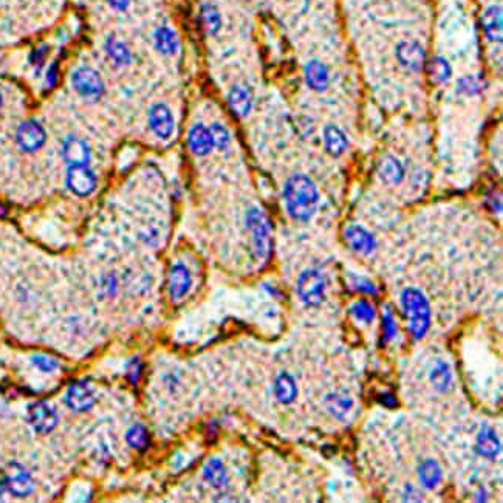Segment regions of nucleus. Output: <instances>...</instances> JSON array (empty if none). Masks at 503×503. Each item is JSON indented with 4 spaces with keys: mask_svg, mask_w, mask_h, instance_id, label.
<instances>
[{
    "mask_svg": "<svg viewBox=\"0 0 503 503\" xmlns=\"http://www.w3.org/2000/svg\"><path fill=\"white\" fill-rule=\"evenodd\" d=\"M284 201L290 216L299 222H308L318 209L319 191L314 181L305 174H294L287 180Z\"/></svg>",
    "mask_w": 503,
    "mask_h": 503,
    "instance_id": "obj_1",
    "label": "nucleus"
},
{
    "mask_svg": "<svg viewBox=\"0 0 503 503\" xmlns=\"http://www.w3.org/2000/svg\"><path fill=\"white\" fill-rule=\"evenodd\" d=\"M401 305L409 319V330L415 339H421L431 325V307L424 293L409 287L401 293Z\"/></svg>",
    "mask_w": 503,
    "mask_h": 503,
    "instance_id": "obj_2",
    "label": "nucleus"
},
{
    "mask_svg": "<svg viewBox=\"0 0 503 503\" xmlns=\"http://www.w3.org/2000/svg\"><path fill=\"white\" fill-rule=\"evenodd\" d=\"M247 225L253 236L256 254L259 259H267L271 253V226L265 214L257 207L249 209L247 214Z\"/></svg>",
    "mask_w": 503,
    "mask_h": 503,
    "instance_id": "obj_3",
    "label": "nucleus"
},
{
    "mask_svg": "<svg viewBox=\"0 0 503 503\" xmlns=\"http://www.w3.org/2000/svg\"><path fill=\"white\" fill-rule=\"evenodd\" d=\"M325 287V276L316 268H308L299 276L296 290L304 304L319 305L324 300Z\"/></svg>",
    "mask_w": 503,
    "mask_h": 503,
    "instance_id": "obj_4",
    "label": "nucleus"
},
{
    "mask_svg": "<svg viewBox=\"0 0 503 503\" xmlns=\"http://www.w3.org/2000/svg\"><path fill=\"white\" fill-rule=\"evenodd\" d=\"M72 85L81 96L89 101H98L104 93L103 78L89 65H81L72 73Z\"/></svg>",
    "mask_w": 503,
    "mask_h": 503,
    "instance_id": "obj_5",
    "label": "nucleus"
},
{
    "mask_svg": "<svg viewBox=\"0 0 503 503\" xmlns=\"http://www.w3.org/2000/svg\"><path fill=\"white\" fill-rule=\"evenodd\" d=\"M395 53H397V59L401 67L413 73L420 72L427 61L424 48L418 41H401Z\"/></svg>",
    "mask_w": 503,
    "mask_h": 503,
    "instance_id": "obj_6",
    "label": "nucleus"
},
{
    "mask_svg": "<svg viewBox=\"0 0 503 503\" xmlns=\"http://www.w3.org/2000/svg\"><path fill=\"white\" fill-rule=\"evenodd\" d=\"M344 240L351 251L361 256L372 254L376 248L373 234L361 225H349L344 229Z\"/></svg>",
    "mask_w": 503,
    "mask_h": 503,
    "instance_id": "obj_7",
    "label": "nucleus"
},
{
    "mask_svg": "<svg viewBox=\"0 0 503 503\" xmlns=\"http://www.w3.org/2000/svg\"><path fill=\"white\" fill-rule=\"evenodd\" d=\"M149 125L154 134L161 138V140L171 138L175 130V119L171 109L161 103L154 104L149 110Z\"/></svg>",
    "mask_w": 503,
    "mask_h": 503,
    "instance_id": "obj_8",
    "label": "nucleus"
},
{
    "mask_svg": "<svg viewBox=\"0 0 503 503\" xmlns=\"http://www.w3.org/2000/svg\"><path fill=\"white\" fill-rule=\"evenodd\" d=\"M67 186L76 196H89L96 187V175L87 165L70 166L67 172Z\"/></svg>",
    "mask_w": 503,
    "mask_h": 503,
    "instance_id": "obj_9",
    "label": "nucleus"
},
{
    "mask_svg": "<svg viewBox=\"0 0 503 503\" xmlns=\"http://www.w3.org/2000/svg\"><path fill=\"white\" fill-rule=\"evenodd\" d=\"M16 140L21 149L27 150V152H36L37 149L43 146L47 135L39 123L34 121V119H28V121L19 125Z\"/></svg>",
    "mask_w": 503,
    "mask_h": 503,
    "instance_id": "obj_10",
    "label": "nucleus"
},
{
    "mask_svg": "<svg viewBox=\"0 0 503 503\" xmlns=\"http://www.w3.org/2000/svg\"><path fill=\"white\" fill-rule=\"evenodd\" d=\"M3 486L8 489L11 494L17 495V497H25L31 491H33L34 483L31 475L19 464H10L3 474Z\"/></svg>",
    "mask_w": 503,
    "mask_h": 503,
    "instance_id": "obj_11",
    "label": "nucleus"
},
{
    "mask_svg": "<svg viewBox=\"0 0 503 503\" xmlns=\"http://www.w3.org/2000/svg\"><path fill=\"white\" fill-rule=\"evenodd\" d=\"M28 421L37 432L47 433L58 424V413L45 401H37L28 407Z\"/></svg>",
    "mask_w": 503,
    "mask_h": 503,
    "instance_id": "obj_12",
    "label": "nucleus"
},
{
    "mask_svg": "<svg viewBox=\"0 0 503 503\" xmlns=\"http://www.w3.org/2000/svg\"><path fill=\"white\" fill-rule=\"evenodd\" d=\"M304 76H305V83L308 85V89L310 90L318 92V93L329 90L331 74H330V68L327 67L324 62H320L318 59L307 62Z\"/></svg>",
    "mask_w": 503,
    "mask_h": 503,
    "instance_id": "obj_13",
    "label": "nucleus"
},
{
    "mask_svg": "<svg viewBox=\"0 0 503 503\" xmlns=\"http://www.w3.org/2000/svg\"><path fill=\"white\" fill-rule=\"evenodd\" d=\"M376 174H378L382 183L387 186H395L400 185L402 178H404V166H402L398 156L384 154L380 158L378 166H376Z\"/></svg>",
    "mask_w": 503,
    "mask_h": 503,
    "instance_id": "obj_14",
    "label": "nucleus"
},
{
    "mask_svg": "<svg viewBox=\"0 0 503 503\" xmlns=\"http://www.w3.org/2000/svg\"><path fill=\"white\" fill-rule=\"evenodd\" d=\"M65 402L68 407L76 412L89 411L95 404V393H93L90 386L85 384V382H73L65 393Z\"/></svg>",
    "mask_w": 503,
    "mask_h": 503,
    "instance_id": "obj_15",
    "label": "nucleus"
},
{
    "mask_svg": "<svg viewBox=\"0 0 503 503\" xmlns=\"http://www.w3.org/2000/svg\"><path fill=\"white\" fill-rule=\"evenodd\" d=\"M187 146L191 152L198 156H205L214 149V140L209 127L205 124L196 123L187 132Z\"/></svg>",
    "mask_w": 503,
    "mask_h": 503,
    "instance_id": "obj_16",
    "label": "nucleus"
},
{
    "mask_svg": "<svg viewBox=\"0 0 503 503\" xmlns=\"http://www.w3.org/2000/svg\"><path fill=\"white\" fill-rule=\"evenodd\" d=\"M228 104L231 107V110L234 112V115H237L238 118L248 116L251 110H253L254 104L253 92L243 84L232 85L228 93Z\"/></svg>",
    "mask_w": 503,
    "mask_h": 503,
    "instance_id": "obj_17",
    "label": "nucleus"
},
{
    "mask_svg": "<svg viewBox=\"0 0 503 503\" xmlns=\"http://www.w3.org/2000/svg\"><path fill=\"white\" fill-rule=\"evenodd\" d=\"M64 158L70 166L87 165L90 161V147L84 140L78 136H68L62 147Z\"/></svg>",
    "mask_w": 503,
    "mask_h": 503,
    "instance_id": "obj_18",
    "label": "nucleus"
},
{
    "mask_svg": "<svg viewBox=\"0 0 503 503\" xmlns=\"http://www.w3.org/2000/svg\"><path fill=\"white\" fill-rule=\"evenodd\" d=\"M192 278L189 269L183 263H175L169 273V294L172 299H181L189 291Z\"/></svg>",
    "mask_w": 503,
    "mask_h": 503,
    "instance_id": "obj_19",
    "label": "nucleus"
},
{
    "mask_svg": "<svg viewBox=\"0 0 503 503\" xmlns=\"http://www.w3.org/2000/svg\"><path fill=\"white\" fill-rule=\"evenodd\" d=\"M324 147L333 156L342 155L349 147V138L342 129L335 124H327L322 132Z\"/></svg>",
    "mask_w": 503,
    "mask_h": 503,
    "instance_id": "obj_20",
    "label": "nucleus"
},
{
    "mask_svg": "<svg viewBox=\"0 0 503 503\" xmlns=\"http://www.w3.org/2000/svg\"><path fill=\"white\" fill-rule=\"evenodd\" d=\"M482 27L489 41L502 42V10L500 6H489L482 16Z\"/></svg>",
    "mask_w": 503,
    "mask_h": 503,
    "instance_id": "obj_21",
    "label": "nucleus"
},
{
    "mask_svg": "<svg viewBox=\"0 0 503 503\" xmlns=\"http://www.w3.org/2000/svg\"><path fill=\"white\" fill-rule=\"evenodd\" d=\"M104 48H105L107 56H109V59L115 65L123 67V65H129L132 62L130 48L127 47V43L123 42L121 39H118V37H115V36L107 37Z\"/></svg>",
    "mask_w": 503,
    "mask_h": 503,
    "instance_id": "obj_22",
    "label": "nucleus"
},
{
    "mask_svg": "<svg viewBox=\"0 0 503 503\" xmlns=\"http://www.w3.org/2000/svg\"><path fill=\"white\" fill-rule=\"evenodd\" d=\"M424 67L427 76L433 84H446L452 78V67L443 56H433L429 61H426Z\"/></svg>",
    "mask_w": 503,
    "mask_h": 503,
    "instance_id": "obj_23",
    "label": "nucleus"
},
{
    "mask_svg": "<svg viewBox=\"0 0 503 503\" xmlns=\"http://www.w3.org/2000/svg\"><path fill=\"white\" fill-rule=\"evenodd\" d=\"M154 43L160 53L167 56L177 53L180 47L177 33L172 28L165 27V25L154 31Z\"/></svg>",
    "mask_w": 503,
    "mask_h": 503,
    "instance_id": "obj_24",
    "label": "nucleus"
},
{
    "mask_svg": "<svg viewBox=\"0 0 503 503\" xmlns=\"http://www.w3.org/2000/svg\"><path fill=\"white\" fill-rule=\"evenodd\" d=\"M477 451L483 457L493 458L500 452V440L489 427H483L477 437Z\"/></svg>",
    "mask_w": 503,
    "mask_h": 503,
    "instance_id": "obj_25",
    "label": "nucleus"
},
{
    "mask_svg": "<svg viewBox=\"0 0 503 503\" xmlns=\"http://www.w3.org/2000/svg\"><path fill=\"white\" fill-rule=\"evenodd\" d=\"M325 407L329 409V412L335 415L336 418L342 420L347 417L349 412L351 411V407H353V400L344 392H333L330 395H327Z\"/></svg>",
    "mask_w": 503,
    "mask_h": 503,
    "instance_id": "obj_26",
    "label": "nucleus"
},
{
    "mask_svg": "<svg viewBox=\"0 0 503 503\" xmlns=\"http://www.w3.org/2000/svg\"><path fill=\"white\" fill-rule=\"evenodd\" d=\"M274 392H276V397H278V400L280 402H284V404L291 402L298 395V387H296V382H294L293 376L285 372L280 373L278 376V380H276Z\"/></svg>",
    "mask_w": 503,
    "mask_h": 503,
    "instance_id": "obj_27",
    "label": "nucleus"
},
{
    "mask_svg": "<svg viewBox=\"0 0 503 503\" xmlns=\"http://www.w3.org/2000/svg\"><path fill=\"white\" fill-rule=\"evenodd\" d=\"M203 475L205 479L209 482V485L214 488H223L226 485V482H228V473H226V468L218 458H211V460L205 464Z\"/></svg>",
    "mask_w": 503,
    "mask_h": 503,
    "instance_id": "obj_28",
    "label": "nucleus"
},
{
    "mask_svg": "<svg viewBox=\"0 0 503 503\" xmlns=\"http://www.w3.org/2000/svg\"><path fill=\"white\" fill-rule=\"evenodd\" d=\"M418 475H420L421 485L427 489H432L438 485L440 480H442L443 473H442V468H440V464L435 460L429 458V460L421 463V466L418 469Z\"/></svg>",
    "mask_w": 503,
    "mask_h": 503,
    "instance_id": "obj_29",
    "label": "nucleus"
},
{
    "mask_svg": "<svg viewBox=\"0 0 503 503\" xmlns=\"http://www.w3.org/2000/svg\"><path fill=\"white\" fill-rule=\"evenodd\" d=\"M431 382L432 386L437 389L438 392H449L452 389V382H454V378H452V372L449 366L443 361H438L435 364V367L432 369L431 372Z\"/></svg>",
    "mask_w": 503,
    "mask_h": 503,
    "instance_id": "obj_30",
    "label": "nucleus"
},
{
    "mask_svg": "<svg viewBox=\"0 0 503 503\" xmlns=\"http://www.w3.org/2000/svg\"><path fill=\"white\" fill-rule=\"evenodd\" d=\"M200 19H201V25H203V30L206 34L214 36L218 33L220 27H222V17H220V12L216 6L211 3H205L203 6H201Z\"/></svg>",
    "mask_w": 503,
    "mask_h": 503,
    "instance_id": "obj_31",
    "label": "nucleus"
},
{
    "mask_svg": "<svg viewBox=\"0 0 503 503\" xmlns=\"http://www.w3.org/2000/svg\"><path fill=\"white\" fill-rule=\"evenodd\" d=\"M483 90H485V83L475 74H466L455 83V93L460 96H477Z\"/></svg>",
    "mask_w": 503,
    "mask_h": 503,
    "instance_id": "obj_32",
    "label": "nucleus"
},
{
    "mask_svg": "<svg viewBox=\"0 0 503 503\" xmlns=\"http://www.w3.org/2000/svg\"><path fill=\"white\" fill-rule=\"evenodd\" d=\"M125 440H127L132 448L144 449L149 444V433L144 426L134 424L125 433Z\"/></svg>",
    "mask_w": 503,
    "mask_h": 503,
    "instance_id": "obj_33",
    "label": "nucleus"
},
{
    "mask_svg": "<svg viewBox=\"0 0 503 503\" xmlns=\"http://www.w3.org/2000/svg\"><path fill=\"white\" fill-rule=\"evenodd\" d=\"M350 313L353 314V318L356 320H360V322H372V320L375 319L376 316V311L372 304H369L367 300H356L353 305L350 307Z\"/></svg>",
    "mask_w": 503,
    "mask_h": 503,
    "instance_id": "obj_34",
    "label": "nucleus"
},
{
    "mask_svg": "<svg viewBox=\"0 0 503 503\" xmlns=\"http://www.w3.org/2000/svg\"><path fill=\"white\" fill-rule=\"evenodd\" d=\"M209 130H211V135H212V140H214V147H218L220 150H225L226 147L229 146L231 134L222 123H214L209 127Z\"/></svg>",
    "mask_w": 503,
    "mask_h": 503,
    "instance_id": "obj_35",
    "label": "nucleus"
},
{
    "mask_svg": "<svg viewBox=\"0 0 503 503\" xmlns=\"http://www.w3.org/2000/svg\"><path fill=\"white\" fill-rule=\"evenodd\" d=\"M350 285L356 291L367 293V294H375L376 293V285L370 279L364 278V276L350 274Z\"/></svg>",
    "mask_w": 503,
    "mask_h": 503,
    "instance_id": "obj_36",
    "label": "nucleus"
},
{
    "mask_svg": "<svg viewBox=\"0 0 503 503\" xmlns=\"http://www.w3.org/2000/svg\"><path fill=\"white\" fill-rule=\"evenodd\" d=\"M397 324L392 316L391 310H386L382 313V342L391 341V339L397 335Z\"/></svg>",
    "mask_w": 503,
    "mask_h": 503,
    "instance_id": "obj_37",
    "label": "nucleus"
},
{
    "mask_svg": "<svg viewBox=\"0 0 503 503\" xmlns=\"http://www.w3.org/2000/svg\"><path fill=\"white\" fill-rule=\"evenodd\" d=\"M33 364L37 369H41L42 372H53V370H56L59 366V362L56 361L54 358H50L45 355L33 356Z\"/></svg>",
    "mask_w": 503,
    "mask_h": 503,
    "instance_id": "obj_38",
    "label": "nucleus"
},
{
    "mask_svg": "<svg viewBox=\"0 0 503 503\" xmlns=\"http://www.w3.org/2000/svg\"><path fill=\"white\" fill-rule=\"evenodd\" d=\"M47 52H48V48L45 45L36 48L34 52L31 53V64H33L37 68H41L43 65V62H45Z\"/></svg>",
    "mask_w": 503,
    "mask_h": 503,
    "instance_id": "obj_39",
    "label": "nucleus"
},
{
    "mask_svg": "<svg viewBox=\"0 0 503 503\" xmlns=\"http://www.w3.org/2000/svg\"><path fill=\"white\" fill-rule=\"evenodd\" d=\"M378 401L381 402L382 406H386V407H389V409H393V407H397V406H398V401H397V398H395V395H393V393H391V392L380 393Z\"/></svg>",
    "mask_w": 503,
    "mask_h": 503,
    "instance_id": "obj_40",
    "label": "nucleus"
},
{
    "mask_svg": "<svg viewBox=\"0 0 503 503\" xmlns=\"http://www.w3.org/2000/svg\"><path fill=\"white\" fill-rule=\"evenodd\" d=\"M404 500H409V502H420L421 500V495L420 493L415 489L412 485H406L404 486Z\"/></svg>",
    "mask_w": 503,
    "mask_h": 503,
    "instance_id": "obj_41",
    "label": "nucleus"
},
{
    "mask_svg": "<svg viewBox=\"0 0 503 503\" xmlns=\"http://www.w3.org/2000/svg\"><path fill=\"white\" fill-rule=\"evenodd\" d=\"M45 79H47V84L50 87H53L56 83H58V68H56V64H53L52 67L48 68L47 74H45Z\"/></svg>",
    "mask_w": 503,
    "mask_h": 503,
    "instance_id": "obj_42",
    "label": "nucleus"
},
{
    "mask_svg": "<svg viewBox=\"0 0 503 503\" xmlns=\"http://www.w3.org/2000/svg\"><path fill=\"white\" fill-rule=\"evenodd\" d=\"M140 370H141V364L138 361H134V364H132L129 369V380L134 382V384L138 381V378H140Z\"/></svg>",
    "mask_w": 503,
    "mask_h": 503,
    "instance_id": "obj_43",
    "label": "nucleus"
},
{
    "mask_svg": "<svg viewBox=\"0 0 503 503\" xmlns=\"http://www.w3.org/2000/svg\"><path fill=\"white\" fill-rule=\"evenodd\" d=\"M107 3H109L113 10L124 11L129 6L130 0H107Z\"/></svg>",
    "mask_w": 503,
    "mask_h": 503,
    "instance_id": "obj_44",
    "label": "nucleus"
},
{
    "mask_svg": "<svg viewBox=\"0 0 503 503\" xmlns=\"http://www.w3.org/2000/svg\"><path fill=\"white\" fill-rule=\"evenodd\" d=\"M8 214V207H6L3 203H0V218L5 217Z\"/></svg>",
    "mask_w": 503,
    "mask_h": 503,
    "instance_id": "obj_45",
    "label": "nucleus"
},
{
    "mask_svg": "<svg viewBox=\"0 0 503 503\" xmlns=\"http://www.w3.org/2000/svg\"><path fill=\"white\" fill-rule=\"evenodd\" d=\"M2 103H3V99H2V95H0V105H2Z\"/></svg>",
    "mask_w": 503,
    "mask_h": 503,
    "instance_id": "obj_46",
    "label": "nucleus"
}]
</instances>
